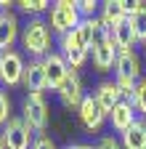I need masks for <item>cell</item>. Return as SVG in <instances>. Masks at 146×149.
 <instances>
[{
    "label": "cell",
    "instance_id": "obj_6",
    "mask_svg": "<svg viewBox=\"0 0 146 149\" xmlns=\"http://www.w3.org/2000/svg\"><path fill=\"white\" fill-rule=\"evenodd\" d=\"M90 59H93V67L98 72H112L114 61H117V45H114V37L109 29H104V35L93 43L90 48Z\"/></svg>",
    "mask_w": 146,
    "mask_h": 149
},
{
    "label": "cell",
    "instance_id": "obj_25",
    "mask_svg": "<svg viewBox=\"0 0 146 149\" xmlns=\"http://www.w3.org/2000/svg\"><path fill=\"white\" fill-rule=\"evenodd\" d=\"M96 149H122V144H120V139H114V136H104V139L96 144Z\"/></svg>",
    "mask_w": 146,
    "mask_h": 149
},
{
    "label": "cell",
    "instance_id": "obj_11",
    "mask_svg": "<svg viewBox=\"0 0 146 149\" xmlns=\"http://www.w3.org/2000/svg\"><path fill=\"white\" fill-rule=\"evenodd\" d=\"M56 96H59L61 104L69 107V109H77V107H80V101H82V96H85V91H82V80H80V74H77L75 69L69 72L66 83L56 91Z\"/></svg>",
    "mask_w": 146,
    "mask_h": 149
},
{
    "label": "cell",
    "instance_id": "obj_23",
    "mask_svg": "<svg viewBox=\"0 0 146 149\" xmlns=\"http://www.w3.org/2000/svg\"><path fill=\"white\" fill-rule=\"evenodd\" d=\"M29 149H59V146H56V141H53L48 133H37Z\"/></svg>",
    "mask_w": 146,
    "mask_h": 149
},
{
    "label": "cell",
    "instance_id": "obj_13",
    "mask_svg": "<svg viewBox=\"0 0 146 149\" xmlns=\"http://www.w3.org/2000/svg\"><path fill=\"white\" fill-rule=\"evenodd\" d=\"M93 99H96V104L104 109V115L109 117V112H112V109L122 101V93H120V88L114 85V80H104V83H98V85H96Z\"/></svg>",
    "mask_w": 146,
    "mask_h": 149
},
{
    "label": "cell",
    "instance_id": "obj_5",
    "mask_svg": "<svg viewBox=\"0 0 146 149\" xmlns=\"http://www.w3.org/2000/svg\"><path fill=\"white\" fill-rule=\"evenodd\" d=\"M24 69H27V61L19 51H3L0 53V83L6 88H16L21 85V77H24Z\"/></svg>",
    "mask_w": 146,
    "mask_h": 149
},
{
    "label": "cell",
    "instance_id": "obj_28",
    "mask_svg": "<svg viewBox=\"0 0 146 149\" xmlns=\"http://www.w3.org/2000/svg\"><path fill=\"white\" fill-rule=\"evenodd\" d=\"M141 51H143V56H146V43H143V45H141Z\"/></svg>",
    "mask_w": 146,
    "mask_h": 149
},
{
    "label": "cell",
    "instance_id": "obj_7",
    "mask_svg": "<svg viewBox=\"0 0 146 149\" xmlns=\"http://www.w3.org/2000/svg\"><path fill=\"white\" fill-rule=\"evenodd\" d=\"M0 136L6 141V149H29L35 141V130L21 117H11L8 125L0 130Z\"/></svg>",
    "mask_w": 146,
    "mask_h": 149
},
{
    "label": "cell",
    "instance_id": "obj_26",
    "mask_svg": "<svg viewBox=\"0 0 146 149\" xmlns=\"http://www.w3.org/2000/svg\"><path fill=\"white\" fill-rule=\"evenodd\" d=\"M64 149H96L93 144H69V146H64Z\"/></svg>",
    "mask_w": 146,
    "mask_h": 149
},
{
    "label": "cell",
    "instance_id": "obj_20",
    "mask_svg": "<svg viewBox=\"0 0 146 149\" xmlns=\"http://www.w3.org/2000/svg\"><path fill=\"white\" fill-rule=\"evenodd\" d=\"M130 104L136 107V112H138V115L146 120V77H141V80H138V85H136V93H133Z\"/></svg>",
    "mask_w": 146,
    "mask_h": 149
},
{
    "label": "cell",
    "instance_id": "obj_19",
    "mask_svg": "<svg viewBox=\"0 0 146 149\" xmlns=\"http://www.w3.org/2000/svg\"><path fill=\"white\" fill-rule=\"evenodd\" d=\"M19 8H21L24 13H32V19H35V16H40V13L51 11L53 3H51V0H21Z\"/></svg>",
    "mask_w": 146,
    "mask_h": 149
},
{
    "label": "cell",
    "instance_id": "obj_4",
    "mask_svg": "<svg viewBox=\"0 0 146 149\" xmlns=\"http://www.w3.org/2000/svg\"><path fill=\"white\" fill-rule=\"evenodd\" d=\"M48 117H51V112H48V104L43 99V93H29L24 99V104H21V120L35 130V136L45 133Z\"/></svg>",
    "mask_w": 146,
    "mask_h": 149
},
{
    "label": "cell",
    "instance_id": "obj_18",
    "mask_svg": "<svg viewBox=\"0 0 146 149\" xmlns=\"http://www.w3.org/2000/svg\"><path fill=\"white\" fill-rule=\"evenodd\" d=\"M127 22H130V27H133V32H136V37H138V43L143 45V43H146V6H143L141 11H136Z\"/></svg>",
    "mask_w": 146,
    "mask_h": 149
},
{
    "label": "cell",
    "instance_id": "obj_21",
    "mask_svg": "<svg viewBox=\"0 0 146 149\" xmlns=\"http://www.w3.org/2000/svg\"><path fill=\"white\" fill-rule=\"evenodd\" d=\"M75 3H77V11H80L82 19H96L98 16L101 3H96V0H75Z\"/></svg>",
    "mask_w": 146,
    "mask_h": 149
},
{
    "label": "cell",
    "instance_id": "obj_12",
    "mask_svg": "<svg viewBox=\"0 0 146 149\" xmlns=\"http://www.w3.org/2000/svg\"><path fill=\"white\" fill-rule=\"evenodd\" d=\"M106 120H109V125H112L114 133L122 136L125 130H127V128H133V123L138 120V117H136V107H133L130 101H125V99H122L112 112H109V117H106Z\"/></svg>",
    "mask_w": 146,
    "mask_h": 149
},
{
    "label": "cell",
    "instance_id": "obj_14",
    "mask_svg": "<svg viewBox=\"0 0 146 149\" xmlns=\"http://www.w3.org/2000/svg\"><path fill=\"white\" fill-rule=\"evenodd\" d=\"M19 35H21V27H19L16 13L6 11V16L0 19V53H3V51H11L13 43L19 40Z\"/></svg>",
    "mask_w": 146,
    "mask_h": 149
},
{
    "label": "cell",
    "instance_id": "obj_16",
    "mask_svg": "<svg viewBox=\"0 0 146 149\" xmlns=\"http://www.w3.org/2000/svg\"><path fill=\"white\" fill-rule=\"evenodd\" d=\"M120 144H122V149H146V120L138 117L133 123V128H127L120 136Z\"/></svg>",
    "mask_w": 146,
    "mask_h": 149
},
{
    "label": "cell",
    "instance_id": "obj_27",
    "mask_svg": "<svg viewBox=\"0 0 146 149\" xmlns=\"http://www.w3.org/2000/svg\"><path fill=\"white\" fill-rule=\"evenodd\" d=\"M0 149H6V141H3V136H0Z\"/></svg>",
    "mask_w": 146,
    "mask_h": 149
},
{
    "label": "cell",
    "instance_id": "obj_9",
    "mask_svg": "<svg viewBox=\"0 0 146 149\" xmlns=\"http://www.w3.org/2000/svg\"><path fill=\"white\" fill-rule=\"evenodd\" d=\"M77 115H80V123L88 130H101V125L106 123V115H104V109L96 104L93 93H85V96H82V101L77 107Z\"/></svg>",
    "mask_w": 146,
    "mask_h": 149
},
{
    "label": "cell",
    "instance_id": "obj_15",
    "mask_svg": "<svg viewBox=\"0 0 146 149\" xmlns=\"http://www.w3.org/2000/svg\"><path fill=\"white\" fill-rule=\"evenodd\" d=\"M125 11L120 8V0H106V3H101V8H98V22H101V27L104 29H109V32H114V27L120 24V22H125Z\"/></svg>",
    "mask_w": 146,
    "mask_h": 149
},
{
    "label": "cell",
    "instance_id": "obj_17",
    "mask_svg": "<svg viewBox=\"0 0 146 149\" xmlns=\"http://www.w3.org/2000/svg\"><path fill=\"white\" fill-rule=\"evenodd\" d=\"M112 37H114V45H117V53H125V51H133L136 45H138V37H136V32H133V27H130V22H120L117 27H114V32H112Z\"/></svg>",
    "mask_w": 146,
    "mask_h": 149
},
{
    "label": "cell",
    "instance_id": "obj_2",
    "mask_svg": "<svg viewBox=\"0 0 146 149\" xmlns=\"http://www.w3.org/2000/svg\"><path fill=\"white\" fill-rule=\"evenodd\" d=\"M141 77H143V74H141V56L136 51L117 53V61H114V85L120 88L125 101L133 99L136 85H138Z\"/></svg>",
    "mask_w": 146,
    "mask_h": 149
},
{
    "label": "cell",
    "instance_id": "obj_8",
    "mask_svg": "<svg viewBox=\"0 0 146 149\" xmlns=\"http://www.w3.org/2000/svg\"><path fill=\"white\" fill-rule=\"evenodd\" d=\"M43 67H45V77H48V88L51 91H59L64 83H66V77H69V64L64 61V56L59 53V51H51L45 59H43Z\"/></svg>",
    "mask_w": 146,
    "mask_h": 149
},
{
    "label": "cell",
    "instance_id": "obj_10",
    "mask_svg": "<svg viewBox=\"0 0 146 149\" xmlns=\"http://www.w3.org/2000/svg\"><path fill=\"white\" fill-rule=\"evenodd\" d=\"M21 85L29 93H45L48 91V77H45V67H43V59H29L27 69H24V77H21Z\"/></svg>",
    "mask_w": 146,
    "mask_h": 149
},
{
    "label": "cell",
    "instance_id": "obj_1",
    "mask_svg": "<svg viewBox=\"0 0 146 149\" xmlns=\"http://www.w3.org/2000/svg\"><path fill=\"white\" fill-rule=\"evenodd\" d=\"M19 40H21V48H24L27 56H32V59H45V56L51 53L53 32H51V27H48L45 19L35 16V19H29V22L21 27Z\"/></svg>",
    "mask_w": 146,
    "mask_h": 149
},
{
    "label": "cell",
    "instance_id": "obj_3",
    "mask_svg": "<svg viewBox=\"0 0 146 149\" xmlns=\"http://www.w3.org/2000/svg\"><path fill=\"white\" fill-rule=\"evenodd\" d=\"M82 22V16L77 11V3L75 0H56L53 8L48 11V27L53 35H66L72 29H77V24Z\"/></svg>",
    "mask_w": 146,
    "mask_h": 149
},
{
    "label": "cell",
    "instance_id": "obj_22",
    "mask_svg": "<svg viewBox=\"0 0 146 149\" xmlns=\"http://www.w3.org/2000/svg\"><path fill=\"white\" fill-rule=\"evenodd\" d=\"M11 117H13V115H11V99H8V93L0 88V130L8 125Z\"/></svg>",
    "mask_w": 146,
    "mask_h": 149
},
{
    "label": "cell",
    "instance_id": "obj_24",
    "mask_svg": "<svg viewBox=\"0 0 146 149\" xmlns=\"http://www.w3.org/2000/svg\"><path fill=\"white\" fill-rule=\"evenodd\" d=\"M143 6H146L143 0H120V8L125 11V16H127V19H130V16L136 13V11H141Z\"/></svg>",
    "mask_w": 146,
    "mask_h": 149
}]
</instances>
